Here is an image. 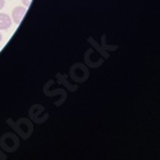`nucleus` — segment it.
I'll list each match as a JSON object with an SVG mask.
<instances>
[{
	"mask_svg": "<svg viewBox=\"0 0 160 160\" xmlns=\"http://www.w3.org/2000/svg\"><path fill=\"white\" fill-rule=\"evenodd\" d=\"M2 148L9 152L16 151L18 148V138L12 133H5L2 137Z\"/></svg>",
	"mask_w": 160,
	"mask_h": 160,
	"instance_id": "nucleus-1",
	"label": "nucleus"
},
{
	"mask_svg": "<svg viewBox=\"0 0 160 160\" xmlns=\"http://www.w3.org/2000/svg\"><path fill=\"white\" fill-rule=\"evenodd\" d=\"M27 13V8L26 7H16L12 12V19L16 24H19L21 21L23 19L24 14Z\"/></svg>",
	"mask_w": 160,
	"mask_h": 160,
	"instance_id": "nucleus-2",
	"label": "nucleus"
},
{
	"mask_svg": "<svg viewBox=\"0 0 160 160\" xmlns=\"http://www.w3.org/2000/svg\"><path fill=\"white\" fill-rule=\"evenodd\" d=\"M12 26V19L5 13H0V30H8Z\"/></svg>",
	"mask_w": 160,
	"mask_h": 160,
	"instance_id": "nucleus-3",
	"label": "nucleus"
},
{
	"mask_svg": "<svg viewBox=\"0 0 160 160\" xmlns=\"http://www.w3.org/2000/svg\"><path fill=\"white\" fill-rule=\"evenodd\" d=\"M31 2H32V0H22V3H23V5H24L26 8H28V7H30Z\"/></svg>",
	"mask_w": 160,
	"mask_h": 160,
	"instance_id": "nucleus-4",
	"label": "nucleus"
},
{
	"mask_svg": "<svg viewBox=\"0 0 160 160\" xmlns=\"http://www.w3.org/2000/svg\"><path fill=\"white\" fill-rule=\"evenodd\" d=\"M5 7V0H0V10Z\"/></svg>",
	"mask_w": 160,
	"mask_h": 160,
	"instance_id": "nucleus-5",
	"label": "nucleus"
},
{
	"mask_svg": "<svg viewBox=\"0 0 160 160\" xmlns=\"http://www.w3.org/2000/svg\"><path fill=\"white\" fill-rule=\"evenodd\" d=\"M2 40H3V35H2V32H0V42H2Z\"/></svg>",
	"mask_w": 160,
	"mask_h": 160,
	"instance_id": "nucleus-6",
	"label": "nucleus"
}]
</instances>
